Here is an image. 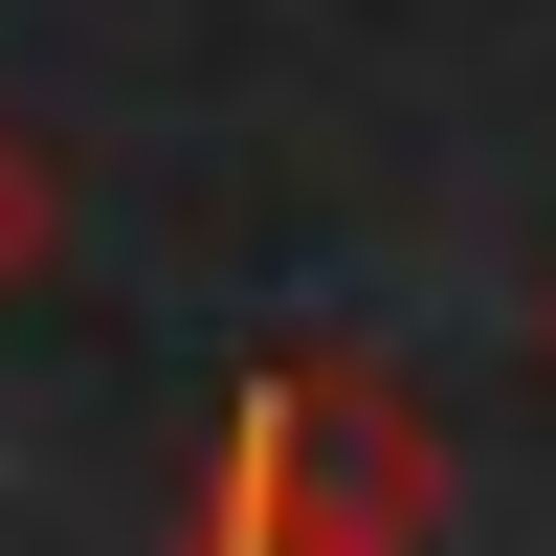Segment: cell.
<instances>
[{
  "mask_svg": "<svg viewBox=\"0 0 556 556\" xmlns=\"http://www.w3.org/2000/svg\"><path fill=\"white\" fill-rule=\"evenodd\" d=\"M45 245H67V178H45V134H23V112H0V312H23V290H45Z\"/></svg>",
  "mask_w": 556,
  "mask_h": 556,
  "instance_id": "cell-2",
  "label": "cell"
},
{
  "mask_svg": "<svg viewBox=\"0 0 556 556\" xmlns=\"http://www.w3.org/2000/svg\"><path fill=\"white\" fill-rule=\"evenodd\" d=\"M534 356H556V290H534Z\"/></svg>",
  "mask_w": 556,
  "mask_h": 556,
  "instance_id": "cell-3",
  "label": "cell"
},
{
  "mask_svg": "<svg viewBox=\"0 0 556 556\" xmlns=\"http://www.w3.org/2000/svg\"><path fill=\"white\" fill-rule=\"evenodd\" d=\"M424 534H445V445L379 356H267L178 513V556H424Z\"/></svg>",
  "mask_w": 556,
  "mask_h": 556,
  "instance_id": "cell-1",
  "label": "cell"
}]
</instances>
